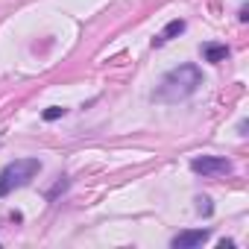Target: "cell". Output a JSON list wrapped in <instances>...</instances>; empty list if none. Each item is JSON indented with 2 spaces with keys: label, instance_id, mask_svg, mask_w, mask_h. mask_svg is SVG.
Masks as SVG:
<instances>
[{
  "label": "cell",
  "instance_id": "1",
  "mask_svg": "<svg viewBox=\"0 0 249 249\" xmlns=\"http://www.w3.org/2000/svg\"><path fill=\"white\" fill-rule=\"evenodd\" d=\"M199 85H202V71L196 65H179V68H173V71L164 73L161 85L153 91V100L170 106V103L188 100Z\"/></svg>",
  "mask_w": 249,
  "mask_h": 249
},
{
  "label": "cell",
  "instance_id": "2",
  "mask_svg": "<svg viewBox=\"0 0 249 249\" xmlns=\"http://www.w3.org/2000/svg\"><path fill=\"white\" fill-rule=\"evenodd\" d=\"M41 173V161L38 159H15L0 170V196H9L12 191L30 185L36 176Z\"/></svg>",
  "mask_w": 249,
  "mask_h": 249
},
{
  "label": "cell",
  "instance_id": "3",
  "mask_svg": "<svg viewBox=\"0 0 249 249\" xmlns=\"http://www.w3.org/2000/svg\"><path fill=\"white\" fill-rule=\"evenodd\" d=\"M191 170L199 176H229L234 170V164L223 156H199L191 161Z\"/></svg>",
  "mask_w": 249,
  "mask_h": 249
},
{
  "label": "cell",
  "instance_id": "4",
  "mask_svg": "<svg viewBox=\"0 0 249 249\" xmlns=\"http://www.w3.org/2000/svg\"><path fill=\"white\" fill-rule=\"evenodd\" d=\"M208 237H211L208 229H188V231H179V234L170 240V246H173V249H196V246H202Z\"/></svg>",
  "mask_w": 249,
  "mask_h": 249
},
{
  "label": "cell",
  "instance_id": "5",
  "mask_svg": "<svg viewBox=\"0 0 249 249\" xmlns=\"http://www.w3.org/2000/svg\"><path fill=\"white\" fill-rule=\"evenodd\" d=\"M182 33H185V21H182V18H173V21L153 38V47H161V44H167L170 38H176V36H182Z\"/></svg>",
  "mask_w": 249,
  "mask_h": 249
},
{
  "label": "cell",
  "instance_id": "6",
  "mask_svg": "<svg viewBox=\"0 0 249 249\" xmlns=\"http://www.w3.org/2000/svg\"><path fill=\"white\" fill-rule=\"evenodd\" d=\"M202 59L211 62V65H220V62L229 59V47L226 44H205L202 47Z\"/></svg>",
  "mask_w": 249,
  "mask_h": 249
},
{
  "label": "cell",
  "instance_id": "7",
  "mask_svg": "<svg viewBox=\"0 0 249 249\" xmlns=\"http://www.w3.org/2000/svg\"><path fill=\"white\" fill-rule=\"evenodd\" d=\"M68 114V108H62V106H50V108H44V120H59V117H65Z\"/></svg>",
  "mask_w": 249,
  "mask_h": 249
},
{
  "label": "cell",
  "instance_id": "8",
  "mask_svg": "<svg viewBox=\"0 0 249 249\" xmlns=\"http://www.w3.org/2000/svg\"><path fill=\"white\" fill-rule=\"evenodd\" d=\"M196 211L208 217V214L214 211V205H211V199H208V196H196Z\"/></svg>",
  "mask_w": 249,
  "mask_h": 249
},
{
  "label": "cell",
  "instance_id": "9",
  "mask_svg": "<svg viewBox=\"0 0 249 249\" xmlns=\"http://www.w3.org/2000/svg\"><path fill=\"white\" fill-rule=\"evenodd\" d=\"M65 188H68V179H65V176H59V182H56V188L47 194V199H53V196H56V194H62Z\"/></svg>",
  "mask_w": 249,
  "mask_h": 249
},
{
  "label": "cell",
  "instance_id": "10",
  "mask_svg": "<svg viewBox=\"0 0 249 249\" xmlns=\"http://www.w3.org/2000/svg\"><path fill=\"white\" fill-rule=\"evenodd\" d=\"M220 249H234V240H229V237H226V240H220Z\"/></svg>",
  "mask_w": 249,
  "mask_h": 249
},
{
  "label": "cell",
  "instance_id": "11",
  "mask_svg": "<svg viewBox=\"0 0 249 249\" xmlns=\"http://www.w3.org/2000/svg\"><path fill=\"white\" fill-rule=\"evenodd\" d=\"M237 18H240V21H246V18H249V6H240V15H237Z\"/></svg>",
  "mask_w": 249,
  "mask_h": 249
}]
</instances>
